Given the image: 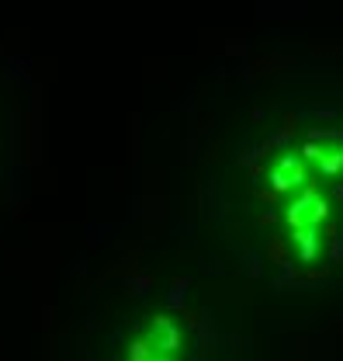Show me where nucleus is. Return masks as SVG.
Returning <instances> with one entry per match:
<instances>
[{
  "instance_id": "6",
  "label": "nucleus",
  "mask_w": 343,
  "mask_h": 361,
  "mask_svg": "<svg viewBox=\"0 0 343 361\" xmlns=\"http://www.w3.org/2000/svg\"><path fill=\"white\" fill-rule=\"evenodd\" d=\"M153 358H156V348H153L146 337L135 341V344L129 348V361H153Z\"/></svg>"
},
{
  "instance_id": "5",
  "label": "nucleus",
  "mask_w": 343,
  "mask_h": 361,
  "mask_svg": "<svg viewBox=\"0 0 343 361\" xmlns=\"http://www.w3.org/2000/svg\"><path fill=\"white\" fill-rule=\"evenodd\" d=\"M319 171H323V174H330V178H340L343 149H326V153H323V160H319Z\"/></svg>"
},
{
  "instance_id": "1",
  "label": "nucleus",
  "mask_w": 343,
  "mask_h": 361,
  "mask_svg": "<svg viewBox=\"0 0 343 361\" xmlns=\"http://www.w3.org/2000/svg\"><path fill=\"white\" fill-rule=\"evenodd\" d=\"M326 216H330V202L316 188H305L301 198H295L288 205V223H292V229H316Z\"/></svg>"
},
{
  "instance_id": "2",
  "label": "nucleus",
  "mask_w": 343,
  "mask_h": 361,
  "mask_svg": "<svg viewBox=\"0 0 343 361\" xmlns=\"http://www.w3.org/2000/svg\"><path fill=\"white\" fill-rule=\"evenodd\" d=\"M305 180H308V171H305V164H301L299 157H292V153H285V157L274 164V171H270L274 195H285V191H292V188H301Z\"/></svg>"
},
{
  "instance_id": "3",
  "label": "nucleus",
  "mask_w": 343,
  "mask_h": 361,
  "mask_svg": "<svg viewBox=\"0 0 343 361\" xmlns=\"http://www.w3.org/2000/svg\"><path fill=\"white\" fill-rule=\"evenodd\" d=\"M146 341L156 348V355H177L180 351V330L173 326V319H167V316H156L153 319V326L146 330Z\"/></svg>"
},
{
  "instance_id": "4",
  "label": "nucleus",
  "mask_w": 343,
  "mask_h": 361,
  "mask_svg": "<svg viewBox=\"0 0 343 361\" xmlns=\"http://www.w3.org/2000/svg\"><path fill=\"white\" fill-rule=\"evenodd\" d=\"M295 247H299L301 261H312V257H316V250H319L316 229H295Z\"/></svg>"
},
{
  "instance_id": "7",
  "label": "nucleus",
  "mask_w": 343,
  "mask_h": 361,
  "mask_svg": "<svg viewBox=\"0 0 343 361\" xmlns=\"http://www.w3.org/2000/svg\"><path fill=\"white\" fill-rule=\"evenodd\" d=\"M323 153H326V149H319L316 142H305V146H301V157H305V160H323Z\"/></svg>"
}]
</instances>
